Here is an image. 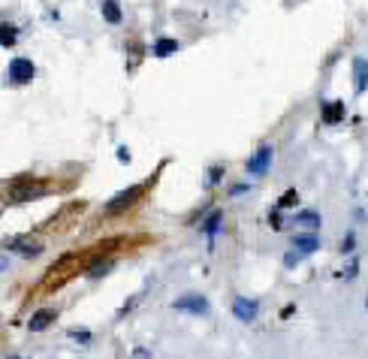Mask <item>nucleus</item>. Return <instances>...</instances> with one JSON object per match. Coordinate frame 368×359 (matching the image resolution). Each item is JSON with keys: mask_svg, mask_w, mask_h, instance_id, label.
Masks as SVG:
<instances>
[{"mask_svg": "<svg viewBox=\"0 0 368 359\" xmlns=\"http://www.w3.org/2000/svg\"><path fill=\"white\" fill-rule=\"evenodd\" d=\"M46 184L37 182V178H18V182H13V187H9V199L13 203H28V199H37L46 194Z\"/></svg>", "mask_w": 368, "mask_h": 359, "instance_id": "nucleus-1", "label": "nucleus"}, {"mask_svg": "<svg viewBox=\"0 0 368 359\" xmlns=\"http://www.w3.org/2000/svg\"><path fill=\"white\" fill-rule=\"evenodd\" d=\"M142 194H145V187H142V184H133V187H127V190H121L118 196H112V199L106 203V215H109V218H115V215H121V211H127L130 206H136V203H139Z\"/></svg>", "mask_w": 368, "mask_h": 359, "instance_id": "nucleus-2", "label": "nucleus"}, {"mask_svg": "<svg viewBox=\"0 0 368 359\" xmlns=\"http://www.w3.org/2000/svg\"><path fill=\"white\" fill-rule=\"evenodd\" d=\"M6 73H9V82L13 85H28L33 76H37V66H33V61L28 58H13L6 66Z\"/></svg>", "mask_w": 368, "mask_h": 359, "instance_id": "nucleus-3", "label": "nucleus"}, {"mask_svg": "<svg viewBox=\"0 0 368 359\" xmlns=\"http://www.w3.org/2000/svg\"><path fill=\"white\" fill-rule=\"evenodd\" d=\"M272 157H275L272 145H260V148L248 157V166H244V170H248L251 175H266L269 172V166H272Z\"/></svg>", "mask_w": 368, "mask_h": 359, "instance_id": "nucleus-4", "label": "nucleus"}, {"mask_svg": "<svg viewBox=\"0 0 368 359\" xmlns=\"http://www.w3.org/2000/svg\"><path fill=\"white\" fill-rule=\"evenodd\" d=\"M172 308L175 311H187V314H208V299L203 296V293H184V296H178L175 302H172Z\"/></svg>", "mask_w": 368, "mask_h": 359, "instance_id": "nucleus-5", "label": "nucleus"}, {"mask_svg": "<svg viewBox=\"0 0 368 359\" xmlns=\"http://www.w3.org/2000/svg\"><path fill=\"white\" fill-rule=\"evenodd\" d=\"M232 314H236V320H242V323H254L256 314H260V302L248 299V296H236V302H232Z\"/></svg>", "mask_w": 368, "mask_h": 359, "instance_id": "nucleus-6", "label": "nucleus"}, {"mask_svg": "<svg viewBox=\"0 0 368 359\" xmlns=\"http://www.w3.org/2000/svg\"><path fill=\"white\" fill-rule=\"evenodd\" d=\"M54 320H58V311H54V308H40V311L28 320V329H30V332H42V329H49Z\"/></svg>", "mask_w": 368, "mask_h": 359, "instance_id": "nucleus-7", "label": "nucleus"}, {"mask_svg": "<svg viewBox=\"0 0 368 359\" xmlns=\"http://www.w3.org/2000/svg\"><path fill=\"white\" fill-rule=\"evenodd\" d=\"M293 251H296L299 257H308V254L320 251V239H317V233H302V235H296V239H293Z\"/></svg>", "mask_w": 368, "mask_h": 359, "instance_id": "nucleus-8", "label": "nucleus"}, {"mask_svg": "<svg viewBox=\"0 0 368 359\" xmlns=\"http://www.w3.org/2000/svg\"><path fill=\"white\" fill-rule=\"evenodd\" d=\"M353 88H356V94L368 91V61L365 58L353 61Z\"/></svg>", "mask_w": 368, "mask_h": 359, "instance_id": "nucleus-9", "label": "nucleus"}, {"mask_svg": "<svg viewBox=\"0 0 368 359\" xmlns=\"http://www.w3.org/2000/svg\"><path fill=\"white\" fill-rule=\"evenodd\" d=\"M344 121V103H323V124H341Z\"/></svg>", "mask_w": 368, "mask_h": 359, "instance_id": "nucleus-10", "label": "nucleus"}, {"mask_svg": "<svg viewBox=\"0 0 368 359\" xmlns=\"http://www.w3.org/2000/svg\"><path fill=\"white\" fill-rule=\"evenodd\" d=\"M290 223H293V227H302V230L314 233V230L320 227V215H317V211H299V215L290 220Z\"/></svg>", "mask_w": 368, "mask_h": 359, "instance_id": "nucleus-11", "label": "nucleus"}, {"mask_svg": "<svg viewBox=\"0 0 368 359\" xmlns=\"http://www.w3.org/2000/svg\"><path fill=\"white\" fill-rule=\"evenodd\" d=\"M178 49H182L178 40H158L154 42V54H158V58H170V54H175Z\"/></svg>", "mask_w": 368, "mask_h": 359, "instance_id": "nucleus-12", "label": "nucleus"}, {"mask_svg": "<svg viewBox=\"0 0 368 359\" xmlns=\"http://www.w3.org/2000/svg\"><path fill=\"white\" fill-rule=\"evenodd\" d=\"M6 248H9V251L25 254V257H37V254L42 251L40 245H25V239H9V242H6Z\"/></svg>", "mask_w": 368, "mask_h": 359, "instance_id": "nucleus-13", "label": "nucleus"}, {"mask_svg": "<svg viewBox=\"0 0 368 359\" xmlns=\"http://www.w3.org/2000/svg\"><path fill=\"white\" fill-rule=\"evenodd\" d=\"M16 42H18V28L16 25H0V46L13 49Z\"/></svg>", "mask_w": 368, "mask_h": 359, "instance_id": "nucleus-14", "label": "nucleus"}, {"mask_svg": "<svg viewBox=\"0 0 368 359\" xmlns=\"http://www.w3.org/2000/svg\"><path fill=\"white\" fill-rule=\"evenodd\" d=\"M103 18L109 25H121V6L118 0H103Z\"/></svg>", "mask_w": 368, "mask_h": 359, "instance_id": "nucleus-15", "label": "nucleus"}, {"mask_svg": "<svg viewBox=\"0 0 368 359\" xmlns=\"http://www.w3.org/2000/svg\"><path fill=\"white\" fill-rule=\"evenodd\" d=\"M112 266H115L112 257H103V260H94V263H91V269H88V275H91V278H100V275L112 272Z\"/></svg>", "mask_w": 368, "mask_h": 359, "instance_id": "nucleus-16", "label": "nucleus"}, {"mask_svg": "<svg viewBox=\"0 0 368 359\" xmlns=\"http://www.w3.org/2000/svg\"><path fill=\"white\" fill-rule=\"evenodd\" d=\"M220 223H224V215H220V211H211L208 220L203 223V233H206V235H215V233L220 230Z\"/></svg>", "mask_w": 368, "mask_h": 359, "instance_id": "nucleus-17", "label": "nucleus"}, {"mask_svg": "<svg viewBox=\"0 0 368 359\" xmlns=\"http://www.w3.org/2000/svg\"><path fill=\"white\" fill-rule=\"evenodd\" d=\"M70 339H73V341H79V344H91V341H94V335L88 332V329H70Z\"/></svg>", "mask_w": 368, "mask_h": 359, "instance_id": "nucleus-18", "label": "nucleus"}, {"mask_svg": "<svg viewBox=\"0 0 368 359\" xmlns=\"http://www.w3.org/2000/svg\"><path fill=\"white\" fill-rule=\"evenodd\" d=\"M220 178H224V166H211V170H208V175H206V184L211 187V184H218Z\"/></svg>", "mask_w": 368, "mask_h": 359, "instance_id": "nucleus-19", "label": "nucleus"}, {"mask_svg": "<svg viewBox=\"0 0 368 359\" xmlns=\"http://www.w3.org/2000/svg\"><path fill=\"white\" fill-rule=\"evenodd\" d=\"M299 260H302V257H299V254H296V251H290V254H287V257H284V266H290V269H293V266H296V263H299Z\"/></svg>", "mask_w": 368, "mask_h": 359, "instance_id": "nucleus-20", "label": "nucleus"}, {"mask_svg": "<svg viewBox=\"0 0 368 359\" xmlns=\"http://www.w3.org/2000/svg\"><path fill=\"white\" fill-rule=\"evenodd\" d=\"M293 203H296V190H290V194H287V196H284V199H281V203H278V206L284 208V206H293Z\"/></svg>", "mask_w": 368, "mask_h": 359, "instance_id": "nucleus-21", "label": "nucleus"}, {"mask_svg": "<svg viewBox=\"0 0 368 359\" xmlns=\"http://www.w3.org/2000/svg\"><path fill=\"white\" fill-rule=\"evenodd\" d=\"M353 245H356V239H353V235H348V239H344V245H341V251H344V254H350V251H353Z\"/></svg>", "mask_w": 368, "mask_h": 359, "instance_id": "nucleus-22", "label": "nucleus"}, {"mask_svg": "<svg viewBox=\"0 0 368 359\" xmlns=\"http://www.w3.org/2000/svg\"><path fill=\"white\" fill-rule=\"evenodd\" d=\"M232 196H242V194H248V184H232V190H230Z\"/></svg>", "mask_w": 368, "mask_h": 359, "instance_id": "nucleus-23", "label": "nucleus"}, {"mask_svg": "<svg viewBox=\"0 0 368 359\" xmlns=\"http://www.w3.org/2000/svg\"><path fill=\"white\" fill-rule=\"evenodd\" d=\"M133 359H151V353H148V351H142V347H139V351H133Z\"/></svg>", "mask_w": 368, "mask_h": 359, "instance_id": "nucleus-24", "label": "nucleus"}, {"mask_svg": "<svg viewBox=\"0 0 368 359\" xmlns=\"http://www.w3.org/2000/svg\"><path fill=\"white\" fill-rule=\"evenodd\" d=\"M6 269H9V257L0 254V272H6Z\"/></svg>", "mask_w": 368, "mask_h": 359, "instance_id": "nucleus-25", "label": "nucleus"}, {"mask_svg": "<svg viewBox=\"0 0 368 359\" xmlns=\"http://www.w3.org/2000/svg\"><path fill=\"white\" fill-rule=\"evenodd\" d=\"M9 359H18V356H9Z\"/></svg>", "mask_w": 368, "mask_h": 359, "instance_id": "nucleus-26", "label": "nucleus"}, {"mask_svg": "<svg viewBox=\"0 0 368 359\" xmlns=\"http://www.w3.org/2000/svg\"><path fill=\"white\" fill-rule=\"evenodd\" d=\"M365 305H368V299H365Z\"/></svg>", "mask_w": 368, "mask_h": 359, "instance_id": "nucleus-27", "label": "nucleus"}]
</instances>
